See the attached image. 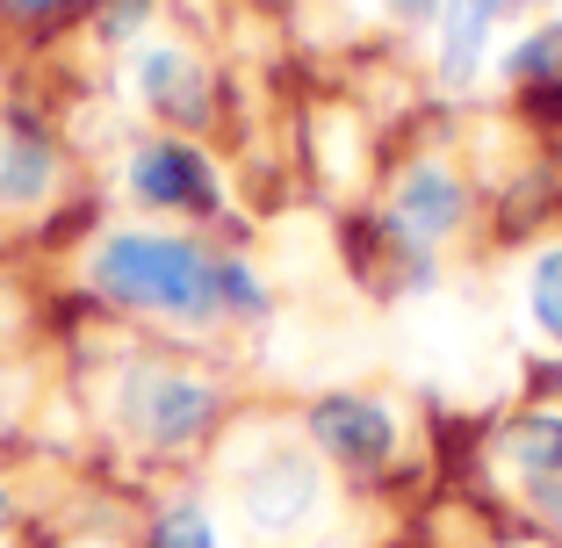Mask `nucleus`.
Masks as SVG:
<instances>
[{
  "instance_id": "17",
  "label": "nucleus",
  "mask_w": 562,
  "mask_h": 548,
  "mask_svg": "<svg viewBox=\"0 0 562 548\" xmlns=\"http://www.w3.org/2000/svg\"><path fill=\"white\" fill-rule=\"evenodd\" d=\"M8 519H15V505H8V491H0V527H8Z\"/></svg>"
},
{
  "instance_id": "11",
  "label": "nucleus",
  "mask_w": 562,
  "mask_h": 548,
  "mask_svg": "<svg viewBox=\"0 0 562 548\" xmlns=\"http://www.w3.org/2000/svg\"><path fill=\"white\" fill-rule=\"evenodd\" d=\"M505 72H513V80H527V87H555L562 80V22L519 36V44L505 51Z\"/></svg>"
},
{
  "instance_id": "9",
  "label": "nucleus",
  "mask_w": 562,
  "mask_h": 548,
  "mask_svg": "<svg viewBox=\"0 0 562 548\" xmlns=\"http://www.w3.org/2000/svg\"><path fill=\"white\" fill-rule=\"evenodd\" d=\"M483 36H491V15H483L476 0H454V15H447V36H440V72L454 87L476 72V58H483Z\"/></svg>"
},
{
  "instance_id": "6",
  "label": "nucleus",
  "mask_w": 562,
  "mask_h": 548,
  "mask_svg": "<svg viewBox=\"0 0 562 548\" xmlns=\"http://www.w3.org/2000/svg\"><path fill=\"white\" fill-rule=\"evenodd\" d=\"M462 216H469V188L454 181L447 167H412L397 181V202H390V224H397L404 238H418V246L447 238Z\"/></svg>"
},
{
  "instance_id": "8",
  "label": "nucleus",
  "mask_w": 562,
  "mask_h": 548,
  "mask_svg": "<svg viewBox=\"0 0 562 548\" xmlns=\"http://www.w3.org/2000/svg\"><path fill=\"white\" fill-rule=\"evenodd\" d=\"M497 455H505V469L513 477H527L533 491L541 483L562 477V412H527L505 426V440H497Z\"/></svg>"
},
{
  "instance_id": "2",
  "label": "nucleus",
  "mask_w": 562,
  "mask_h": 548,
  "mask_svg": "<svg viewBox=\"0 0 562 548\" xmlns=\"http://www.w3.org/2000/svg\"><path fill=\"white\" fill-rule=\"evenodd\" d=\"M123 418L145 448H188L195 433H210L216 390L202 376H181V368H137L123 382Z\"/></svg>"
},
{
  "instance_id": "16",
  "label": "nucleus",
  "mask_w": 562,
  "mask_h": 548,
  "mask_svg": "<svg viewBox=\"0 0 562 548\" xmlns=\"http://www.w3.org/2000/svg\"><path fill=\"white\" fill-rule=\"evenodd\" d=\"M483 15H513V8H527V0H476Z\"/></svg>"
},
{
  "instance_id": "12",
  "label": "nucleus",
  "mask_w": 562,
  "mask_h": 548,
  "mask_svg": "<svg viewBox=\"0 0 562 548\" xmlns=\"http://www.w3.org/2000/svg\"><path fill=\"white\" fill-rule=\"evenodd\" d=\"M527 303H533V325L562 347V246H548L533 260V282H527Z\"/></svg>"
},
{
  "instance_id": "15",
  "label": "nucleus",
  "mask_w": 562,
  "mask_h": 548,
  "mask_svg": "<svg viewBox=\"0 0 562 548\" xmlns=\"http://www.w3.org/2000/svg\"><path fill=\"white\" fill-rule=\"evenodd\" d=\"M8 8H22V15H58V8H72V0H8Z\"/></svg>"
},
{
  "instance_id": "1",
  "label": "nucleus",
  "mask_w": 562,
  "mask_h": 548,
  "mask_svg": "<svg viewBox=\"0 0 562 548\" xmlns=\"http://www.w3.org/2000/svg\"><path fill=\"white\" fill-rule=\"evenodd\" d=\"M216 275H224V260H210V253H195L188 238H166V232H116L94 253L101 297L151 311V317H181V325H202V317L224 311Z\"/></svg>"
},
{
  "instance_id": "14",
  "label": "nucleus",
  "mask_w": 562,
  "mask_h": 548,
  "mask_svg": "<svg viewBox=\"0 0 562 548\" xmlns=\"http://www.w3.org/2000/svg\"><path fill=\"white\" fill-rule=\"evenodd\" d=\"M432 8H440V0H390V15H397V22H426Z\"/></svg>"
},
{
  "instance_id": "5",
  "label": "nucleus",
  "mask_w": 562,
  "mask_h": 548,
  "mask_svg": "<svg viewBox=\"0 0 562 548\" xmlns=\"http://www.w3.org/2000/svg\"><path fill=\"white\" fill-rule=\"evenodd\" d=\"M131 188L151 210H195V216L216 210V174L202 167V152L173 145V137H159V145H145L131 159Z\"/></svg>"
},
{
  "instance_id": "4",
  "label": "nucleus",
  "mask_w": 562,
  "mask_h": 548,
  "mask_svg": "<svg viewBox=\"0 0 562 548\" xmlns=\"http://www.w3.org/2000/svg\"><path fill=\"white\" fill-rule=\"evenodd\" d=\"M311 440L331 455V462L375 469V462H390V448H397V418L382 412V404H368V398H317Z\"/></svg>"
},
{
  "instance_id": "7",
  "label": "nucleus",
  "mask_w": 562,
  "mask_h": 548,
  "mask_svg": "<svg viewBox=\"0 0 562 548\" xmlns=\"http://www.w3.org/2000/svg\"><path fill=\"white\" fill-rule=\"evenodd\" d=\"M137 94L173 123H210V80H202V66L173 44H151L145 58H137Z\"/></svg>"
},
{
  "instance_id": "10",
  "label": "nucleus",
  "mask_w": 562,
  "mask_h": 548,
  "mask_svg": "<svg viewBox=\"0 0 562 548\" xmlns=\"http://www.w3.org/2000/svg\"><path fill=\"white\" fill-rule=\"evenodd\" d=\"M44 188H50V152L36 137L0 145V202H36Z\"/></svg>"
},
{
  "instance_id": "3",
  "label": "nucleus",
  "mask_w": 562,
  "mask_h": 548,
  "mask_svg": "<svg viewBox=\"0 0 562 548\" xmlns=\"http://www.w3.org/2000/svg\"><path fill=\"white\" fill-rule=\"evenodd\" d=\"M238 505L260 534H296L325 513V477L303 462L296 448H267L260 462L238 477Z\"/></svg>"
},
{
  "instance_id": "13",
  "label": "nucleus",
  "mask_w": 562,
  "mask_h": 548,
  "mask_svg": "<svg viewBox=\"0 0 562 548\" xmlns=\"http://www.w3.org/2000/svg\"><path fill=\"white\" fill-rule=\"evenodd\" d=\"M151 548H216V534L195 505H173V513L159 519V534H151Z\"/></svg>"
}]
</instances>
